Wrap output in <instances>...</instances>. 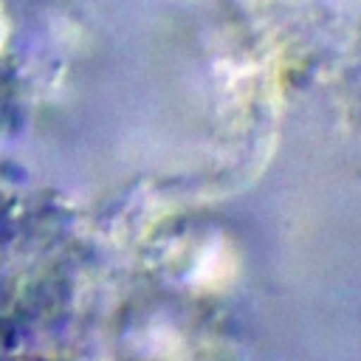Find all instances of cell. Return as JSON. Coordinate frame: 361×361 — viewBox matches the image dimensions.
I'll use <instances>...</instances> for the list:
<instances>
[{
    "instance_id": "1",
    "label": "cell",
    "mask_w": 361,
    "mask_h": 361,
    "mask_svg": "<svg viewBox=\"0 0 361 361\" xmlns=\"http://www.w3.org/2000/svg\"><path fill=\"white\" fill-rule=\"evenodd\" d=\"M8 20H6V6H3V0H0V48H3V39H6V25Z\"/></svg>"
}]
</instances>
